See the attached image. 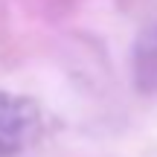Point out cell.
Instances as JSON below:
<instances>
[{
  "mask_svg": "<svg viewBox=\"0 0 157 157\" xmlns=\"http://www.w3.org/2000/svg\"><path fill=\"white\" fill-rule=\"evenodd\" d=\"M38 131V108L26 99L0 93V151H17Z\"/></svg>",
  "mask_w": 157,
  "mask_h": 157,
  "instance_id": "6da1fadb",
  "label": "cell"
},
{
  "mask_svg": "<svg viewBox=\"0 0 157 157\" xmlns=\"http://www.w3.org/2000/svg\"><path fill=\"white\" fill-rule=\"evenodd\" d=\"M134 82L143 93H157V15L140 32L134 44Z\"/></svg>",
  "mask_w": 157,
  "mask_h": 157,
  "instance_id": "7a4b0ae2",
  "label": "cell"
}]
</instances>
